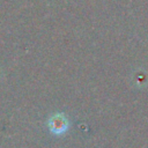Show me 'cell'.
I'll return each mask as SVG.
<instances>
[{
	"label": "cell",
	"mask_w": 148,
	"mask_h": 148,
	"mask_svg": "<svg viewBox=\"0 0 148 148\" xmlns=\"http://www.w3.org/2000/svg\"><path fill=\"white\" fill-rule=\"evenodd\" d=\"M47 126L51 133L56 135H61L68 130V120L64 114L57 113L49 118Z\"/></svg>",
	"instance_id": "obj_1"
}]
</instances>
